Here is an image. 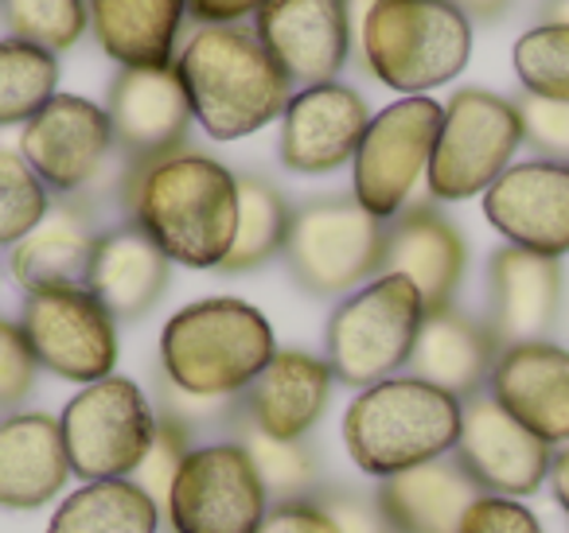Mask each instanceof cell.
<instances>
[{
	"instance_id": "40",
	"label": "cell",
	"mask_w": 569,
	"mask_h": 533,
	"mask_svg": "<svg viewBox=\"0 0 569 533\" xmlns=\"http://www.w3.org/2000/svg\"><path fill=\"white\" fill-rule=\"evenodd\" d=\"M160 413L168 421H180L183 429H196V424H211V421H234L238 416V398H199L188 393L180 385H172L160 374Z\"/></svg>"
},
{
	"instance_id": "45",
	"label": "cell",
	"mask_w": 569,
	"mask_h": 533,
	"mask_svg": "<svg viewBox=\"0 0 569 533\" xmlns=\"http://www.w3.org/2000/svg\"><path fill=\"white\" fill-rule=\"evenodd\" d=\"M468 20H480V24H496L507 9H511V0H452Z\"/></svg>"
},
{
	"instance_id": "15",
	"label": "cell",
	"mask_w": 569,
	"mask_h": 533,
	"mask_svg": "<svg viewBox=\"0 0 569 533\" xmlns=\"http://www.w3.org/2000/svg\"><path fill=\"white\" fill-rule=\"evenodd\" d=\"M253 36L301 90L336 82L356 51L343 0H266L253 17Z\"/></svg>"
},
{
	"instance_id": "10",
	"label": "cell",
	"mask_w": 569,
	"mask_h": 533,
	"mask_svg": "<svg viewBox=\"0 0 569 533\" xmlns=\"http://www.w3.org/2000/svg\"><path fill=\"white\" fill-rule=\"evenodd\" d=\"M445 105L433 98H402L375 113L351 160V195L375 219L390 222L410 207V195L429 175Z\"/></svg>"
},
{
	"instance_id": "2",
	"label": "cell",
	"mask_w": 569,
	"mask_h": 533,
	"mask_svg": "<svg viewBox=\"0 0 569 533\" xmlns=\"http://www.w3.org/2000/svg\"><path fill=\"white\" fill-rule=\"evenodd\" d=\"M176 74L211 141L253 137L281 118L293 98V82L269 59L258 36L238 24H196L176 51Z\"/></svg>"
},
{
	"instance_id": "23",
	"label": "cell",
	"mask_w": 569,
	"mask_h": 533,
	"mask_svg": "<svg viewBox=\"0 0 569 533\" xmlns=\"http://www.w3.org/2000/svg\"><path fill=\"white\" fill-rule=\"evenodd\" d=\"M102 230L94 227V211L87 199H59L48 219L20 245H12V281L28 292L48 289H87L90 258Z\"/></svg>"
},
{
	"instance_id": "20",
	"label": "cell",
	"mask_w": 569,
	"mask_h": 533,
	"mask_svg": "<svg viewBox=\"0 0 569 533\" xmlns=\"http://www.w3.org/2000/svg\"><path fill=\"white\" fill-rule=\"evenodd\" d=\"M332 385L336 374L328 359L289 346V351H277L269 366L250 382V390L238 398V416L266 436L305 440L325 416Z\"/></svg>"
},
{
	"instance_id": "33",
	"label": "cell",
	"mask_w": 569,
	"mask_h": 533,
	"mask_svg": "<svg viewBox=\"0 0 569 533\" xmlns=\"http://www.w3.org/2000/svg\"><path fill=\"white\" fill-rule=\"evenodd\" d=\"M0 20L12 40H24L51 56H63L87 36V0H0Z\"/></svg>"
},
{
	"instance_id": "43",
	"label": "cell",
	"mask_w": 569,
	"mask_h": 533,
	"mask_svg": "<svg viewBox=\"0 0 569 533\" xmlns=\"http://www.w3.org/2000/svg\"><path fill=\"white\" fill-rule=\"evenodd\" d=\"M266 0H188V17L196 24H238L246 17H258Z\"/></svg>"
},
{
	"instance_id": "29",
	"label": "cell",
	"mask_w": 569,
	"mask_h": 533,
	"mask_svg": "<svg viewBox=\"0 0 569 533\" xmlns=\"http://www.w3.org/2000/svg\"><path fill=\"white\" fill-rule=\"evenodd\" d=\"M160 506L133 479H98L82 483L59 502L48 533H157Z\"/></svg>"
},
{
	"instance_id": "28",
	"label": "cell",
	"mask_w": 569,
	"mask_h": 533,
	"mask_svg": "<svg viewBox=\"0 0 569 533\" xmlns=\"http://www.w3.org/2000/svg\"><path fill=\"white\" fill-rule=\"evenodd\" d=\"M90 32L118 67H172L188 0H90Z\"/></svg>"
},
{
	"instance_id": "26",
	"label": "cell",
	"mask_w": 569,
	"mask_h": 533,
	"mask_svg": "<svg viewBox=\"0 0 569 533\" xmlns=\"http://www.w3.org/2000/svg\"><path fill=\"white\" fill-rule=\"evenodd\" d=\"M71 479L63 429L51 413H12L0 421V506H48Z\"/></svg>"
},
{
	"instance_id": "38",
	"label": "cell",
	"mask_w": 569,
	"mask_h": 533,
	"mask_svg": "<svg viewBox=\"0 0 569 533\" xmlns=\"http://www.w3.org/2000/svg\"><path fill=\"white\" fill-rule=\"evenodd\" d=\"M36 378H40V362L24 328L0 315V409H17L20 401L32 398Z\"/></svg>"
},
{
	"instance_id": "24",
	"label": "cell",
	"mask_w": 569,
	"mask_h": 533,
	"mask_svg": "<svg viewBox=\"0 0 569 533\" xmlns=\"http://www.w3.org/2000/svg\"><path fill=\"white\" fill-rule=\"evenodd\" d=\"M499 351L503 346L496 343L488 323L472 320L460 308H441V312H426L410 354V374L468 401L488 390Z\"/></svg>"
},
{
	"instance_id": "34",
	"label": "cell",
	"mask_w": 569,
	"mask_h": 533,
	"mask_svg": "<svg viewBox=\"0 0 569 533\" xmlns=\"http://www.w3.org/2000/svg\"><path fill=\"white\" fill-rule=\"evenodd\" d=\"M515 74L522 94L569 102V28L566 24H535L519 36L511 51Z\"/></svg>"
},
{
	"instance_id": "6",
	"label": "cell",
	"mask_w": 569,
	"mask_h": 533,
	"mask_svg": "<svg viewBox=\"0 0 569 533\" xmlns=\"http://www.w3.org/2000/svg\"><path fill=\"white\" fill-rule=\"evenodd\" d=\"M426 323V300L406 276L382 273L336 304L328 320V366L343 385L367 390L410 366Z\"/></svg>"
},
{
	"instance_id": "27",
	"label": "cell",
	"mask_w": 569,
	"mask_h": 533,
	"mask_svg": "<svg viewBox=\"0 0 569 533\" xmlns=\"http://www.w3.org/2000/svg\"><path fill=\"white\" fill-rule=\"evenodd\" d=\"M480 494L483 491L460 467L457 455H441L433 463L382 479L375 502L395 533H460V522Z\"/></svg>"
},
{
	"instance_id": "9",
	"label": "cell",
	"mask_w": 569,
	"mask_h": 533,
	"mask_svg": "<svg viewBox=\"0 0 569 533\" xmlns=\"http://www.w3.org/2000/svg\"><path fill=\"white\" fill-rule=\"evenodd\" d=\"M157 421L160 416L152 413L133 378L110 374L94 385H82L59 416L71 475H79L82 483L133 479L157 436Z\"/></svg>"
},
{
	"instance_id": "31",
	"label": "cell",
	"mask_w": 569,
	"mask_h": 533,
	"mask_svg": "<svg viewBox=\"0 0 569 533\" xmlns=\"http://www.w3.org/2000/svg\"><path fill=\"white\" fill-rule=\"evenodd\" d=\"M59 56L24 40H0V129L28 125L56 98Z\"/></svg>"
},
{
	"instance_id": "44",
	"label": "cell",
	"mask_w": 569,
	"mask_h": 533,
	"mask_svg": "<svg viewBox=\"0 0 569 533\" xmlns=\"http://www.w3.org/2000/svg\"><path fill=\"white\" fill-rule=\"evenodd\" d=\"M550 494H553V502L561 506V514L569 517V444H561L558 452H553V460H550Z\"/></svg>"
},
{
	"instance_id": "21",
	"label": "cell",
	"mask_w": 569,
	"mask_h": 533,
	"mask_svg": "<svg viewBox=\"0 0 569 533\" xmlns=\"http://www.w3.org/2000/svg\"><path fill=\"white\" fill-rule=\"evenodd\" d=\"M561 315L558 258L503 245L488 261V328L499 346L538 343Z\"/></svg>"
},
{
	"instance_id": "8",
	"label": "cell",
	"mask_w": 569,
	"mask_h": 533,
	"mask_svg": "<svg viewBox=\"0 0 569 533\" xmlns=\"http://www.w3.org/2000/svg\"><path fill=\"white\" fill-rule=\"evenodd\" d=\"M522 149L519 105L503 94L465 87L445 102L441 133L429 160V195L437 203L483 195Z\"/></svg>"
},
{
	"instance_id": "18",
	"label": "cell",
	"mask_w": 569,
	"mask_h": 533,
	"mask_svg": "<svg viewBox=\"0 0 569 533\" xmlns=\"http://www.w3.org/2000/svg\"><path fill=\"white\" fill-rule=\"evenodd\" d=\"M483 214L507 238V245L542 253V258H566L569 164L542 157L511 164L483 191Z\"/></svg>"
},
{
	"instance_id": "1",
	"label": "cell",
	"mask_w": 569,
	"mask_h": 533,
	"mask_svg": "<svg viewBox=\"0 0 569 533\" xmlns=\"http://www.w3.org/2000/svg\"><path fill=\"white\" fill-rule=\"evenodd\" d=\"M118 199L129 222L188 269H219L238 230V175L196 149L126 164Z\"/></svg>"
},
{
	"instance_id": "35",
	"label": "cell",
	"mask_w": 569,
	"mask_h": 533,
	"mask_svg": "<svg viewBox=\"0 0 569 533\" xmlns=\"http://www.w3.org/2000/svg\"><path fill=\"white\" fill-rule=\"evenodd\" d=\"M51 211V191L28 160L12 149H0V245H20Z\"/></svg>"
},
{
	"instance_id": "32",
	"label": "cell",
	"mask_w": 569,
	"mask_h": 533,
	"mask_svg": "<svg viewBox=\"0 0 569 533\" xmlns=\"http://www.w3.org/2000/svg\"><path fill=\"white\" fill-rule=\"evenodd\" d=\"M238 424V444L250 452L253 467H258L261 483H266L273 502H293V499H312L320 479V463L301 440H277L266 432L250 429L242 416H234Z\"/></svg>"
},
{
	"instance_id": "36",
	"label": "cell",
	"mask_w": 569,
	"mask_h": 533,
	"mask_svg": "<svg viewBox=\"0 0 569 533\" xmlns=\"http://www.w3.org/2000/svg\"><path fill=\"white\" fill-rule=\"evenodd\" d=\"M188 452H191V429H183L180 421L160 416L157 436H152L141 467L133 471V483L141 486V491L149 494L160 510L168 506V494H172V483H176V475H180Z\"/></svg>"
},
{
	"instance_id": "25",
	"label": "cell",
	"mask_w": 569,
	"mask_h": 533,
	"mask_svg": "<svg viewBox=\"0 0 569 533\" xmlns=\"http://www.w3.org/2000/svg\"><path fill=\"white\" fill-rule=\"evenodd\" d=\"M168 276H172V261L164 258V250L126 219L98 234L87 289L110 308L113 320L129 323L157 308Z\"/></svg>"
},
{
	"instance_id": "11",
	"label": "cell",
	"mask_w": 569,
	"mask_h": 533,
	"mask_svg": "<svg viewBox=\"0 0 569 533\" xmlns=\"http://www.w3.org/2000/svg\"><path fill=\"white\" fill-rule=\"evenodd\" d=\"M269 491L238 440H211L188 452L168 494L172 533H258Z\"/></svg>"
},
{
	"instance_id": "14",
	"label": "cell",
	"mask_w": 569,
	"mask_h": 533,
	"mask_svg": "<svg viewBox=\"0 0 569 533\" xmlns=\"http://www.w3.org/2000/svg\"><path fill=\"white\" fill-rule=\"evenodd\" d=\"M452 455L460 467L476 479L483 494H503V499H530L542 491L550 479L553 447L542 436L515 421L488 390L465 401L460 416V436Z\"/></svg>"
},
{
	"instance_id": "42",
	"label": "cell",
	"mask_w": 569,
	"mask_h": 533,
	"mask_svg": "<svg viewBox=\"0 0 569 533\" xmlns=\"http://www.w3.org/2000/svg\"><path fill=\"white\" fill-rule=\"evenodd\" d=\"M258 533H340V525L312 494V499L273 502L266 510V517H261Z\"/></svg>"
},
{
	"instance_id": "47",
	"label": "cell",
	"mask_w": 569,
	"mask_h": 533,
	"mask_svg": "<svg viewBox=\"0 0 569 533\" xmlns=\"http://www.w3.org/2000/svg\"><path fill=\"white\" fill-rule=\"evenodd\" d=\"M542 24L569 28V0H542Z\"/></svg>"
},
{
	"instance_id": "3",
	"label": "cell",
	"mask_w": 569,
	"mask_h": 533,
	"mask_svg": "<svg viewBox=\"0 0 569 533\" xmlns=\"http://www.w3.org/2000/svg\"><path fill=\"white\" fill-rule=\"evenodd\" d=\"M465 401L413 374H395L356 393L343 413V444L363 475H402L452 455Z\"/></svg>"
},
{
	"instance_id": "30",
	"label": "cell",
	"mask_w": 569,
	"mask_h": 533,
	"mask_svg": "<svg viewBox=\"0 0 569 533\" xmlns=\"http://www.w3.org/2000/svg\"><path fill=\"white\" fill-rule=\"evenodd\" d=\"M289 222H293V207L273 183L261 175H238V230L219 273H253L277 253H284Z\"/></svg>"
},
{
	"instance_id": "4",
	"label": "cell",
	"mask_w": 569,
	"mask_h": 533,
	"mask_svg": "<svg viewBox=\"0 0 569 533\" xmlns=\"http://www.w3.org/2000/svg\"><path fill=\"white\" fill-rule=\"evenodd\" d=\"M273 354L269 320L234 296L196 300L160 331V374L199 398H242Z\"/></svg>"
},
{
	"instance_id": "16",
	"label": "cell",
	"mask_w": 569,
	"mask_h": 533,
	"mask_svg": "<svg viewBox=\"0 0 569 533\" xmlns=\"http://www.w3.org/2000/svg\"><path fill=\"white\" fill-rule=\"evenodd\" d=\"M106 118L126 164L188 149L191 102L172 67H121L106 94Z\"/></svg>"
},
{
	"instance_id": "37",
	"label": "cell",
	"mask_w": 569,
	"mask_h": 533,
	"mask_svg": "<svg viewBox=\"0 0 569 533\" xmlns=\"http://www.w3.org/2000/svg\"><path fill=\"white\" fill-rule=\"evenodd\" d=\"M515 105H519L522 121V144H530L542 160L569 164V102L519 94Z\"/></svg>"
},
{
	"instance_id": "39",
	"label": "cell",
	"mask_w": 569,
	"mask_h": 533,
	"mask_svg": "<svg viewBox=\"0 0 569 533\" xmlns=\"http://www.w3.org/2000/svg\"><path fill=\"white\" fill-rule=\"evenodd\" d=\"M460 533H546L535 510L522 506V499H503V494H480L472 510L460 522Z\"/></svg>"
},
{
	"instance_id": "46",
	"label": "cell",
	"mask_w": 569,
	"mask_h": 533,
	"mask_svg": "<svg viewBox=\"0 0 569 533\" xmlns=\"http://www.w3.org/2000/svg\"><path fill=\"white\" fill-rule=\"evenodd\" d=\"M375 4H379V0H343V9H348V24H351V43H359V36H363V24H367V17H371Z\"/></svg>"
},
{
	"instance_id": "7",
	"label": "cell",
	"mask_w": 569,
	"mask_h": 533,
	"mask_svg": "<svg viewBox=\"0 0 569 533\" xmlns=\"http://www.w3.org/2000/svg\"><path fill=\"white\" fill-rule=\"evenodd\" d=\"M387 222L356 203V195H320L293 211L284 238V265L309 296L332 300L382 276Z\"/></svg>"
},
{
	"instance_id": "13",
	"label": "cell",
	"mask_w": 569,
	"mask_h": 533,
	"mask_svg": "<svg viewBox=\"0 0 569 533\" xmlns=\"http://www.w3.org/2000/svg\"><path fill=\"white\" fill-rule=\"evenodd\" d=\"M113 152L118 144L106 110L79 94H56L20 129V157L59 199H87Z\"/></svg>"
},
{
	"instance_id": "19",
	"label": "cell",
	"mask_w": 569,
	"mask_h": 533,
	"mask_svg": "<svg viewBox=\"0 0 569 533\" xmlns=\"http://www.w3.org/2000/svg\"><path fill=\"white\" fill-rule=\"evenodd\" d=\"M488 393L550 447L569 444V351L550 339L503 346Z\"/></svg>"
},
{
	"instance_id": "41",
	"label": "cell",
	"mask_w": 569,
	"mask_h": 533,
	"mask_svg": "<svg viewBox=\"0 0 569 533\" xmlns=\"http://www.w3.org/2000/svg\"><path fill=\"white\" fill-rule=\"evenodd\" d=\"M320 506L336 517L340 533H395V525L387 522V514L379 510V502L367 499L359 491H320Z\"/></svg>"
},
{
	"instance_id": "17",
	"label": "cell",
	"mask_w": 569,
	"mask_h": 533,
	"mask_svg": "<svg viewBox=\"0 0 569 533\" xmlns=\"http://www.w3.org/2000/svg\"><path fill=\"white\" fill-rule=\"evenodd\" d=\"M371 125L363 94L343 82L297 90L281 113V141L277 157L293 175H328L351 164Z\"/></svg>"
},
{
	"instance_id": "5",
	"label": "cell",
	"mask_w": 569,
	"mask_h": 533,
	"mask_svg": "<svg viewBox=\"0 0 569 533\" xmlns=\"http://www.w3.org/2000/svg\"><path fill=\"white\" fill-rule=\"evenodd\" d=\"M382 87L421 98L452 82L472 59V20L452 0H379L356 43Z\"/></svg>"
},
{
	"instance_id": "22",
	"label": "cell",
	"mask_w": 569,
	"mask_h": 533,
	"mask_svg": "<svg viewBox=\"0 0 569 533\" xmlns=\"http://www.w3.org/2000/svg\"><path fill=\"white\" fill-rule=\"evenodd\" d=\"M468 269V242L433 203H410L387 227L382 273H398L421 292L426 312L452 308Z\"/></svg>"
},
{
	"instance_id": "12",
	"label": "cell",
	"mask_w": 569,
	"mask_h": 533,
	"mask_svg": "<svg viewBox=\"0 0 569 533\" xmlns=\"http://www.w3.org/2000/svg\"><path fill=\"white\" fill-rule=\"evenodd\" d=\"M20 328L36 362L63 382L94 385L118 366V320L90 289L28 292Z\"/></svg>"
}]
</instances>
